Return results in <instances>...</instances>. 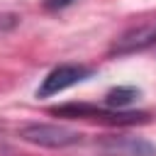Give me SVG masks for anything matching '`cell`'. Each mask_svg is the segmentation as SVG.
<instances>
[{"label":"cell","instance_id":"6da1fadb","mask_svg":"<svg viewBox=\"0 0 156 156\" xmlns=\"http://www.w3.org/2000/svg\"><path fill=\"white\" fill-rule=\"evenodd\" d=\"M20 139L34 146H44V149H66L73 144H80L83 134L61 124H46V122H32L20 127Z\"/></svg>","mask_w":156,"mask_h":156},{"label":"cell","instance_id":"7a4b0ae2","mask_svg":"<svg viewBox=\"0 0 156 156\" xmlns=\"http://www.w3.org/2000/svg\"><path fill=\"white\" fill-rule=\"evenodd\" d=\"M51 115H61V117H73V119H100L107 124H139V122H149L146 112H119V110H102L95 105H85V102H71V105H61V107H51Z\"/></svg>","mask_w":156,"mask_h":156},{"label":"cell","instance_id":"3957f363","mask_svg":"<svg viewBox=\"0 0 156 156\" xmlns=\"http://www.w3.org/2000/svg\"><path fill=\"white\" fill-rule=\"evenodd\" d=\"M88 76H90V68H88V66H80V63H61V66H56V68L41 80V85L37 88V98L58 95V93H63L66 88L85 80Z\"/></svg>","mask_w":156,"mask_h":156},{"label":"cell","instance_id":"277c9868","mask_svg":"<svg viewBox=\"0 0 156 156\" xmlns=\"http://www.w3.org/2000/svg\"><path fill=\"white\" fill-rule=\"evenodd\" d=\"M98 151L102 156H156V146L144 136H105Z\"/></svg>","mask_w":156,"mask_h":156},{"label":"cell","instance_id":"5b68a950","mask_svg":"<svg viewBox=\"0 0 156 156\" xmlns=\"http://www.w3.org/2000/svg\"><path fill=\"white\" fill-rule=\"evenodd\" d=\"M156 41V27H149V24H141V27H134V29H127L122 37L115 39L110 54H117V56H124V54H134V51H141L146 46H151Z\"/></svg>","mask_w":156,"mask_h":156},{"label":"cell","instance_id":"8992f818","mask_svg":"<svg viewBox=\"0 0 156 156\" xmlns=\"http://www.w3.org/2000/svg\"><path fill=\"white\" fill-rule=\"evenodd\" d=\"M136 98H139V90H136V88H132V85H117V88H112V90L105 95V105L112 107V110H115V107L122 110V107L132 105Z\"/></svg>","mask_w":156,"mask_h":156},{"label":"cell","instance_id":"52a82bcc","mask_svg":"<svg viewBox=\"0 0 156 156\" xmlns=\"http://www.w3.org/2000/svg\"><path fill=\"white\" fill-rule=\"evenodd\" d=\"M76 0H41V5H44V10H49V12H58V10H66L68 5H73Z\"/></svg>","mask_w":156,"mask_h":156}]
</instances>
